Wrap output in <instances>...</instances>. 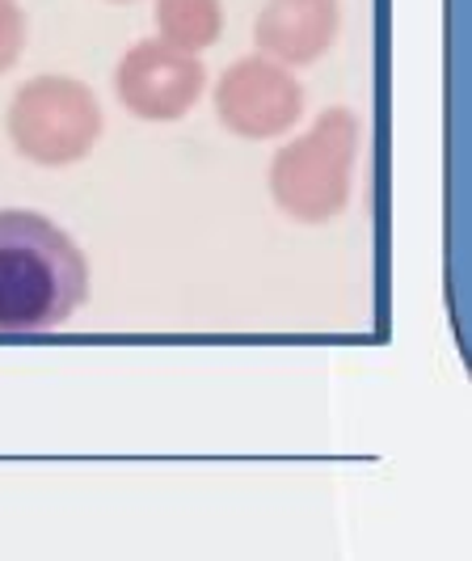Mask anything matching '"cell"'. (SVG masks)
Masks as SVG:
<instances>
[{
	"mask_svg": "<svg viewBox=\"0 0 472 561\" xmlns=\"http://www.w3.org/2000/svg\"><path fill=\"white\" fill-rule=\"evenodd\" d=\"M89 296L81 245L38 211H0V334L68 325Z\"/></svg>",
	"mask_w": 472,
	"mask_h": 561,
	"instance_id": "cell-1",
	"label": "cell"
},
{
	"mask_svg": "<svg viewBox=\"0 0 472 561\" xmlns=\"http://www.w3.org/2000/svg\"><path fill=\"white\" fill-rule=\"evenodd\" d=\"M359 118L346 106L321 111L308 131L287 140L266 169L275 207L296 225H330L346 211L359 161Z\"/></svg>",
	"mask_w": 472,
	"mask_h": 561,
	"instance_id": "cell-2",
	"label": "cell"
},
{
	"mask_svg": "<svg viewBox=\"0 0 472 561\" xmlns=\"http://www.w3.org/2000/svg\"><path fill=\"white\" fill-rule=\"evenodd\" d=\"M4 131L18 157H26L30 165L68 169L97 148L106 131V114L97 93L84 81L47 72L13 93Z\"/></svg>",
	"mask_w": 472,
	"mask_h": 561,
	"instance_id": "cell-3",
	"label": "cell"
},
{
	"mask_svg": "<svg viewBox=\"0 0 472 561\" xmlns=\"http://www.w3.org/2000/svg\"><path fill=\"white\" fill-rule=\"evenodd\" d=\"M216 118L237 140H278L304 114V84L266 56L232 59L216 81Z\"/></svg>",
	"mask_w": 472,
	"mask_h": 561,
	"instance_id": "cell-4",
	"label": "cell"
},
{
	"mask_svg": "<svg viewBox=\"0 0 472 561\" xmlns=\"http://www.w3.org/2000/svg\"><path fill=\"white\" fill-rule=\"evenodd\" d=\"M207 89V68L198 56L165 47L161 38H143L114 68V93L123 111L139 123H177L198 106Z\"/></svg>",
	"mask_w": 472,
	"mask_h": 561,
	"instance_id": "cell-5",
	"label": "cell"
},
{
	"mask_svg": "<svg viewBox=\"0 0 472 561\" xmlns=\"http://www.w3.org/2000/svg\"><path fill=\"white\" fill-rule=\"evenodd\" d=\"M342 34V0H262L253 22L257 56L283 68H308L334 51Z\"/></svg>",
	"mask_w": 472,
	"mask_h": 561,
	"instance_id": "cell-6",
	"label": "cell"
},
{
	"mask_svg": "<svg viewBox=\"0 0 472 561\" xmlns=\"http://www.w3.org/2000/svg\"><path fill=\"white\" fill-rule=\"evenodd\" d=\"M152 26H157V38L165 47H177L186 56H203L223 34V0H157Z\"/></svg>",
	"mask_w": 472,
	"mask_h": 561,
	"instance_id": "cell-7",
	"label": "cell"
},
{
	"mask_svg": "<svg viewBox=\"0 0 472 561\" xmlns=\"http://www.w3.org/2000/svg\"><path fill=\"white\" fill-rule=\"evenodd\" d=\"M26 13L18 0H0V77L9 68H18V59L26 51Z\"/></svg>",
	"mask_w": 472,
	"mask_h": 561,
	"instance_id": "cell-8",
	"label": "cell"
},
{
	"mask_svg": "<svg viewBox=\"0 0 472 561\" xmlns=\"http://www.w3.org/2000/svg\"><path fill=\"white\" fill-rule=\"evenodd\" d=\"M106 4H136V0H106Z\"/></svg>",
	"mask_w": 472,
	"mask_h": 561,
	"instance_id": "cell-9",
	"label": "cell"
}]
</instances>
